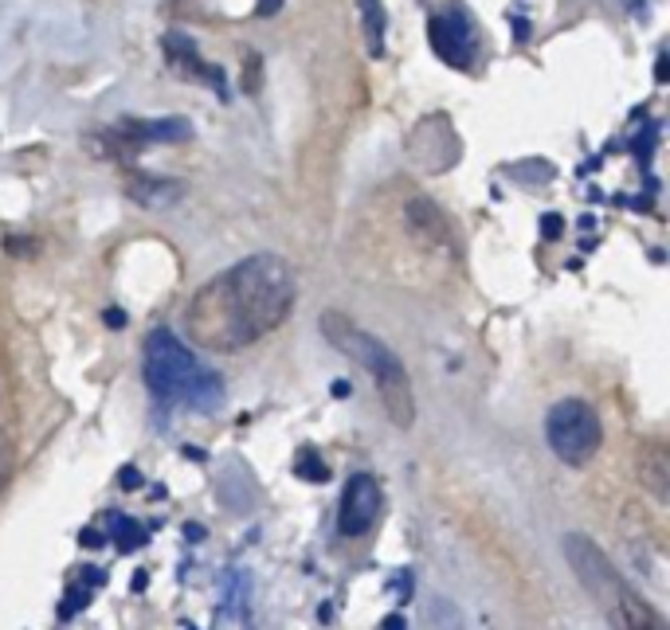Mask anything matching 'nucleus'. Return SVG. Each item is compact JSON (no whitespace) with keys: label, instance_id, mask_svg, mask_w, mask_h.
Here are the masks:
<instances>
[{"label":"nucleus","instance_id":"20e7f679","mask_svg":"<svg viewBox=\"0 0 670 630\" xmlns=\"http://www.w3.org/2000/svg\"><path fill=\"white\" fill-rule=\"evenodd\" d=\"M142 376H146V388L154 392L161 404H176L185 399L188 388L200 376V365H196L193 349L185 341L169 330H154L146 337V360H142Z\"/></svg>","mask_w":670,"mask_h":630},{"label":"nucleus","instance_id":"6ab92c4d","mask_svg":"<svg viewBox=\"0 0 670 630\" xmlns=\"http://www.w3.org/2000/svg\"><path fill=\"white\" fill-rule=\"evenodd\" d=\"M541 235L549 243L561 239V235H564V220H561V215H545V220H541Z\"/></svg>","mask_w":670,"mask_h":630},{"label":"nucleus","instance_id":"4468645a","mask_svg":"<svg viewBox=\"0 0 670 630\" xmlns=\"http://www.w3.org/2000/svg\"><path fill=\"white\" fill-rule=\"evenodd\" d=\"M102 529H107V541H114L118 553H130L137 544H146V533L137 529V521H130V517H122V514L102 517Z\"/></svg>","mask_w":670,"mask_h":630},{"label":"nucleus","instance_id":"393cba45","mask_svg":"<svg viewBox=\"0 0 670 630\" xmlns=\"http://www.w3.org/2000/svg\"><path fill=\"white\" fill-rule=\"evenodd\" d=\"M333 396L345 399V396H350V384H345V380H338V384H333Z\"/></svg>","mask_w":670,"mask_h":630},{"label":"nucleus","instance_id":"4be33fe9","mask_svg":"<svg viewBox=\"0 0 670 630\" xmlns=\"http://www.w3.org/2000/svg\"><path fill=\"white\" fill-rule=\"evenodd\" d=\"M279 9H282V0H259V4H255V12H259V16H275Z\"/></svg>","mask_w":670,"mask_h":630},{"label":"nucleus","instance_id":"9d476101","mask_svg":"<svg viewBox=\"0 0 670 630\" xmlns=\"http://www.w3.org/2000/svg\"><path fill=\"white\" fill-rule=\"evenodd\" d=\"M409 227L419 239H431L439 247H451V220L431 200H409Z\"/></svg>","mask_w":670,"mask_h":630},{"label":"nucleus","instance_id":"2eb2a0df","mask_svg":"<svg viewBox=\"0 0 670 630\" xmlns=\"http://www.w3.org/2000/svg\"><path fill=\"white\" fill-rule=\"evenodd\" d=\"M510 173H514V181H522V185H549L557 176V169L549 165V161H541V157H534V161H517V165H510Z\"/></svg>","mask_w":670,"mask_h":630},{"label":"nucleus","instance_id":"412c9836","mask_svg":"<svg viewBox=\"0 0 670 630\" xmlns=\"http://www.w3.org/2000/svg\"><path fill=\"white\" fill-rule=\"evenodd\" d=\"M78 580H90L87 588H98V583L107 580V572H98V568H78Z\"/></svg>","mask_w":670,"mask_h":630},{"label":"nucleus","instance_id":"bb28decb","mask_svg":"<svg viewBox=\"0 0 670 630\" xmlns=\"http://www.w3.org/2000/svg\"><path fill=\"white\" fill-rule=\"evenodd\" d=\"M146 580H149L146 572H137V576H134V592H146Z\"/></svg>","mask_w":670,"mask_h":630},{"label":"nucleus","instance_id":"f257e3e1","mask_svg":"<svg viewBox=\"0 0 670 630\" xmlns=\"http://www.w3.org/2000/svg\"><path fill=\"white\" fill-rule=\"evenodd\" d=\"M299 298L294 267L282 255H247L193 294L185 310L188 337L208 353H240L275 333Z\"/></svg>","mask_w":670,"mask_h":630},{"label":"nucleus","instance_id":"f03ea898","mask_svg":"<svg viewBox=\"0 0 670 630\" xmlns=\"http://www.w3.org/2000/svg\"><path fill=\"white\" fill-rule=\"evenodd\" d=\"M564 560L573 568V576L581 580L584 595L596 603V612L604 615V622L623 630H667V622L659 619L651 603L635 592L632 583L623 580L620 568L608 560L600 544L588 541L584 533H569L561 541Z\"/></svg>","mask_w":670,"mask_h":630},{"label":"nucleus","instance_id":"ddd939ff","mask_svg":"<svg viewBox=\"0 0 670 630\" xmlns=\"http://www.w3.org/2000/svg\"><path fill=\"white\" fill-rule=\"evenodd\" d=\"M357 9H361V20H365L369 55L373 59H385V24H389V16H385V4H380V0H357Z\"/></svg>","mask_w":670,"mask_h":630},{"label":"nucleus","instance_id":"a878e982","mask_svg":"<svg viewBox=\"0 0 670 630\" xmlns=\"http://www.w3.org/2000/svg\"><path fill=\"white\" fill-rule=\"evenodd\" d=\"M185 536H188V541H205V529H196V524H188Z\"/></svg>","mask_w":670,"mask_h":630},{"label":"nucleus","instance_id":"6e6552de","mask_svg":"<svg viewBox=\"0 0 670 630\" xmlns=\"http://www.w3.org/2000/svg\"><path fill=\"white\" fill-rule=\"evenodd\" d=\"M126 196L146 212H166L176 200H185V185L169 181V176H134L126 185Z\"/></svg>","mask_w":670,"mask_h":630},{"label":"nucleus","instance_id":"9b49d317","mask_svg":"<svg viewBox=\"0 0 670 630\" xmlns=\"http://www.w3.org/2000/svg\"><path fill=\"white\" fill-rule=\"evenodd\" d=\"M639 482H643V490H651L659 502H667V497H670V455H667V446H662V443L643 446V455H639Z\"/></svg>","mask_w":670,"mask_h":630},{"label":"nucleus","instance_id":"39448f33","mask_svg":"<svg viewBox=\"0 0 670 630\" xmlns=\"http://www.w3.org/2000/svg\"><path fill=\"white\" fill-rule=\"evenodd\" d=\"M545 438H549L553 455L564 466H584L593 462L596 450H600L604 423L593 404H584V399H561L545 416Z\"/></svg>","mask_w":670,"mask_h":630},{"label":"nucleus","instance_id":"f3484780","mask_svg":"<svg viewBox=\"0 0 670 630\" xmlns=\"http://www.w3.org/2000/svg\"><path fill=\"white\" fill-rule=\"evenodd\" d=\"M243 90H247V95L259 90V55H255V51H247V75H243Z\"/></svg>","mask_w":670,"mask_h":630},{"label":"nucleus","instance_id":"0eeeda50","mask_svg":"<svg viewBox=\"0 0 670 630\" xmlns=\"http://www.w3.org/2000/svg\"><path fill=\"white\" fill-rule=\"evenodd\" d=\"M428 36H431V48H436V55L443 59V63H451V67H459V71L475 63L478 32H475V24L466 20V12L451 9V12L431 16Z\"/></svg>","mask_w":670,"mask_h":630},{"label":"nucleus","instance_id":"5701e85b","mask_svg":"<svg viewBox=\"0 0 670 630\" xmlns=\"http://www.w3.org/2000/svg\"><path fill=\"white\" fill-rule=\"evenodd\" d=\"M102 318H107L110 330H122V325H126V313H122V310H107Z\"/></svg>","mask_w":670,"mask_h":630},{"label":"nucleus","instance_id":"dca6fc26","mask_svg":"<svg viewBox=\"0 0 670 630\" xmlns=\"http://www.w3.org/2000/svg\"><path fill=\"white\" fill-rule=\"evenodd\" d=\"M294 474L306 478V482H330V466L318 462V458H314L310 450H306L302 458H294Z\"/></svg>","mask_w":670,"mask_h":630},{"label":"nucleus","instance_id":"b1692460","mask_svg":"<svg viewBox=\"0 0 670 630\" xmlns=\"http://www.w3.org/2000/svg\"><path fill=\"white\" fill-rule=\"evenodd\" d=\"M107 541V536H98L95 529H87V533H83V544H87V548H95V544H102Z\"/></svg>","mask_w":670,"mask_h":630},{"label":"nucleus","instance_id":"f8f14e48","mask_svg":"<svg viewBox=\"0 0 670 630\" xmlns=\"http://www.w3.org/2000/svg\"><path fill=\"white\" fill-rule=\"evenodd\" d=\"M185 404L193 411H205V416H212V411L223 408V380L216 376V372L200 369V376H196V384L188 388Z\"/></svg>","mask_w":670,"mask_h":630},{"label":"nucleus","instance_id":"aec40b11","mask_svg":"<svg viewBox=\"0 0 670 630\" xmlns=\"http://www.w3.org/2000/svg\"><path fill=\"white\" fill-rule=\"evenodd\" d=\"M118 482H122V490H130V494L142 490V474H137L134 466H122V470H118Z\"/></svg>","mask_w":670,"mask_h":630},{"label":"nucleus","instance_id":"1a4fd4ad","mask_svg":"<svg viewBox=\"0 0 670 630\" xmlns=\"http://www.w3.org/2000/svg\"><path fill=\"white\" fill-rule=\"evenodd\" d=\"M122 134L130 141H146V146H176V141H188L193 137V122L185 118H154V122H122Z\"/></svg>","mask_w":670,"mask_h":630},{"label":"nucleus","instance_id":"423d86ee","mask_svg":"<svg viewBox=\"0 0 670 630\" xmlns=\"http://www.w3.org/2000/svg\"><path fill=\"white\" fill-rule=\"evenodd\" d=\"M385 509V494L373 474H353L341 490V509H338V529L341 536H365L373 524L380 521Z\"/></svg>","mask_w":670,"mask_h":630},{"label":"nucleus","instance_id":"7ed1b4c3","mask_svg":"<svg viewBox=\"0 0 670 630\" xmlns=\"http://www.w3.org/2000/svg\"><path fill=\"white\" fill-rule=\"evenodd\" d=\"M318 330H321V337L330 341L333 349L345 353V357H353L361 369L369 372L373 384H377L380 404H385V411H389V419L409 431V427L416 423V396H412L409 369L400 365L397 353H392L385 341H377L373 333L361 330L357 321H350L341 310L321 313Z\"/></svg>","mask_w":670,"mask_h":630},{"label":"nucleus","instance_id":"a211bd4d","mask_svg":"<svg viewBox=\"0 0 670 630\" xmlns=\"http://www.w3.org/2000/svg\"><path fill=\"white\" fill-rule=\"evenodd\" d=\"M9 474H12V446H9V438H4V431H0V490H4Z\"/></svg>","mask_w":670,"mask_h":630}]
</instances>
